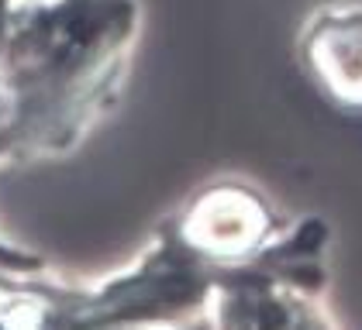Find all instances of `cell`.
I'll return each mask as SVG.
<instances>
[{
  "instance_id": "7a4b0ae2",
  "label": "cell",
  "mask_w": 362,
  "mask_h": 330,
  "mask_svg": "<svg viewBox=\"0 0 362 330\" xmlns=\"http://www.w3.org/2000/svg\"><path fill=\"white\" fill-rule=\"evenodd\" d=\"M279 234L273 210L249 190L207 192L183 224L187 245L211 258H255Z\"/></svg>"
},
{
  "instance_id": "6da1fadb",
  "label": "cell",
  "mask_w": 362,
  "mask_h": 330,
  "mask_svg": "<svg viewBox=\"0 0 362 330\" xmlns=\"http://www.w3.org/2000/svg\"><path fill=\"white\" fill-rule=\"evenodd\" d=\"M300 66L317 93L341 114L362 117V4H325L307 18Z\"/></svg>"
}]
</instances>
